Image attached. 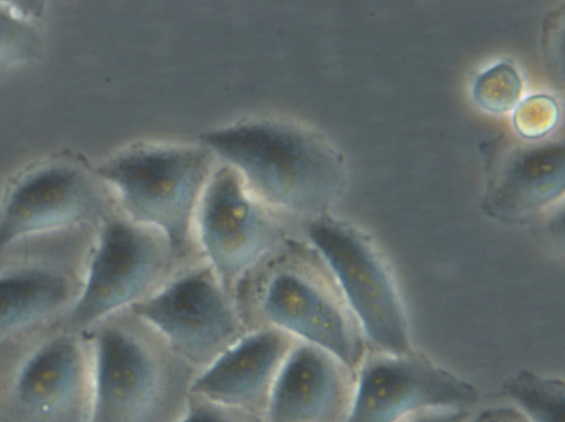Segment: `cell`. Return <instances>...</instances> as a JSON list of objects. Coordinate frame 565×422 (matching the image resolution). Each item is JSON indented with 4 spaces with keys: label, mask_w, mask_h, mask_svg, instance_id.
Returning a JSON list of instances; mask_svg holds the SVG:
<instances>
[{
    "label": "cell",
    "mask_w": 565,
    "mask_h": 422,
    "mask_svg": "<svg viewBox=\"0 0 565 422\" xmlns=\"http://www.w3.org/2000/svg\"><path fill=\"white\" fill-rule=\"evenodd\" d=\"M472 414L470 408H439L419 412L405 422H467Z\"/></svg>",
    "instance_id": "obj_21"
},
{
    "label": "cell",
    "mask_w": 565,
    "mask_h": 422,
    "mask_svg": "<svg viewBox=\"0 0 565 422\" xmlns=\"http://www.w3.org/2000/svg\"><path fill=\"white\" fill-rule=\"evenodd\" d=\"M344 422H405L439 408H470L473 384L414 352L363 359Z\"/></svg>",
    "instance_id": "obj_5"
},
{
    "label": "cell",
    "mask_w": 565,
    "mask_h": 422,
    "mask_svg": "<svg viewBox=\"0 0 565 422\" xmlns=\"http://www.w3.org/2000/svg\"><path fill=\"white\" fill-rule=\"evenodd\" d=\"M92 348L88 422H153L168 379L151 348L116 326L95 330Z\"/></svg>",
    "instance_id": "obj_8"
},
{
    "label": "cell",
    "mask_w": 565,
    "mask_h": 422,
    "mask_svg": "<svg viewBox=\"0 0 565 422\" xmlns=\"http://www.w3.org/2000/svg\"><path fill=\"white\" fill-rule=\"evenodd\" d=\"M79 346L70 334L39 345L22 362L4 408V422H88Z\"/></svg>",
    "instance_id": "obj_11"
},
{
    "label": "cell",
    "mask_w": 565,
    "mask_h": 422,
    "mask_svg": "<svg viewBox=\"0 0 565 422\" xmlns=\"http://www.w3.org/2000/svg\"><path fill=\"white\" fill-rule=\"evenodd\" d=\"M308 235L364 336L382 352L412 354L399 292L373 242L351 225L324 214L309 224Z\"/></svg>",
    "instance_id": "obj_3"
},
{
    "label": "cell",
    "mask_w": 565,
    "mask_h": 422,
    "mask_svg": "<svg viewBox=\"0 0 565 422\" xmlns=\"http://www.w3.org/2000/svg\"><path fill=\"white\" fill-rule=\"evenodd\" d=\"M100 182L88 160L71 149L21 167L0 198V255L23 240L85 221L98 205Z\"/></svg>",
    "instance_id": "obj_4"
},
{
    "label": "cell",
    "mask_w": 565,
    "mask_h": 422,
    "mask_svg": "<svg viewBox=\"0 0 565 422\" xmlns=\"http://www.w3.org/2000/svg\"><path fill=\"white\" fill-rule=\"evenodd\" d=\"M557 120V106L547 96H533L515 112L514 124L525 137H540L553 128Z\"/></svg>",
    "instance_id": "obj_19"
},
{
    "label": "cell",
    "mask_w": 565,
    "mask_h": 422,
    "mask_svg": "<svg viewBox=\"0 0 565 422\" xmlns=\"http://www.w3.org/2000/svg\"><path fill=\"white\" fill-rule=\"evenodd\" d=\"M180 422H237L230 416L222 405L202 400L190 404Z\"/></svg>",
    "instance_id": "obj_20"
},
{
    "label": "cell",
    "mask_w": 565,
    "mask_h": 422,
    "mask_svg": "<svg viewBox=\"0 0 565 422\" xmlns=\"http://www.w3.org/2000/svg\"><path fill=\"white\" fill-rule=\"evenodd\" d=\"M502 392L527 422H565V382L520 370L502 384Z\"/></svg>",
    "instance_id": "obj_17"
},
{
    "label": "cell",
    "mask_w": 565,
    "mask_h": 422,
    "mask_svg": "<svg viewBox=\"0 0 565 422\" xmlns=\"http://www.w3.org/2000/svg\"><path fill=\"white\" fill-rule=\"evenodd\" d=\"M522 82L509 63H500L481 74L473 86V98L491 113L510 110L521 95Z\"/></svg>",
    "instance_id": "obj_18"
},
{
    "label": "cell",
    "mask_w": 565,
    "mask_h": 422,
    "mask_svg": "<svg viewBox=\"0 0 565 422\" xmlns=\"http://www.w3.org/2000/svg\"><path fill=\"white\" fill-rule=\"evenodd\" d=\"M324 350L302 344L286 355L268 390L267 422H344L355 379Z\"/></svg>",
    "instance_id": "obj_12"
},
{
    "label": "cell",
    "mask_w": 565,
    "mask_h": 422,
    "mask_svg": "<svg viewBox=\"0 0 565 422\" xmlns=\"http://www.w3.org/2000/svg\"><path fill=\"white\" fill-rule=\"evenodd\" d=\"M263 310L270 323L333 356L354 371L364 359V334L337 283L284 271L268 283Z\"/></svg>",
    "instance_id": "obj_9"
},
{
    "label": "cell",
    "mask_w": 565,
    "mask_h": 422,
    "mask_svg": "<svg viewBox=\"0 0 565 422\" xmlns=\"http://www.w3.org/2000/svg\"><path fill=\"white\" fill-rule=\"evenodd\" d=\"M199 235L216 277L235 283L254 266L275 241V229L245 193L238 175L218 169L199 209Z\"/></svg>",
    "instance_id": "obj_10"
},
{
    "label": "cell",
    "mask_w": 565,
    "mask_h": 422,
    "mask_svg": "<svg viewBox=\"0 0 565 422\" xmlns=\"http://www.w3.org/2000/svg\"><path fill=\"white\" fill-rule=\"evenodd\" d=\"M212 268L183 274L130 308L192 362L216 357L234 342L238 320Z\"/></svg>",
    "instance_id": "obj_7"
},
{
    "label": "cell",
    "mask_w": 565,
    "mask_h": 422,
    "mask_svg": "<svg viewBox=\"0 0 565 422\" xmlns=\"http://www.w3.org/2000/svg\"><path fill=\"white\" fill-rule=\"evenodd\" d=\"M210 165V154L199 148L136 144L95 170L135 222L159 230L171 253L182 254Z\"/></svg>",
    "instance_id": "obj_2"
},
{
    "label": "cell",
    "mask_w": 565,
    "mask_h": 422,
    "mask_svg": "<svg viewBox=\"0 0 565 422\" xmlns=\"http://www.w3.org/2000/svg\"><path fill=\"white\" fill-rule=\"evenodd\" d=\"M287 355L286 337L262 329L236 339L192 382L190 392L225 408L248 407L269 390Z\"/></svg>",
    "instance_id": "obj_13"
},
{
    "label": "cell",
    "mask_w": 565,
    "mask_h": 422,
    "mask_svg": "<svg viewBox=\"0 0 565 422\" xmlns=\"http://www.w3.org/2000/svg\"><path fill=\"white\" fill-rule=\"evenodd\" d=\"M467 422H527L524 415L512 405L492 407L473 413Z\"/></svg>",
    "instance_id": "obj_22"
},
{
    "label": "cell",
    "mask_w": 565,
    "mask_h": 422,
    "mask_svg": "<svg viewBox=\"0 0 565 422\" xmlns=\"http://www.w3.org/2000/svg\"><path fill=\"white\" fill-rule=\"evenodd\" d=\"M202 141L268 202L321 217L341 192L340 155L319 135L287 119H245L202 135Z\"/></svg>",
    "instance_id": "obj_1"
},
{
    "label": "cell",
    "mask_w": 565,
    "mask_h": 422,
    "mask_svg": "<svg viewBox=\"0 0 565 422\" xmlns=\"http://www.w3.org/2000/svg\"><path fill=\"white\" fill-rule=\"evenodd\" d=\"M0 1V72L40 61L44 39L35 18L42 8Z\"/></svg>",
    "instance_id": "obj_16"
},
{
    "label": "cell",
    "mask_w": 565,
    "mask_h": 422,
    "mask_svg": "<svg viewBox=\"0 0 565 422\" xmlns=\"http://www.w3.org/2000/svg\"><path fill=\"white\" fill-rule=\"evenodd\" d=\"M163 249L145 230L119 219L100 228L82 288L67 315V328L94 326L143 298L163 270Z\"/></svg>",
    "instance_id": "obj_6"
},
{
    "label": "cell",
    "mask_w": 565,
    "mask_h": 422,
    "mask_svg": "<svg viewBox=\"0 0 565 422\" xmlns=\"http://www.w3.org/2000/svg\"><path fill=\"white\" fill-rule=\"evenodd\" d=\"M71 292L65 275L44 266L0 272V333L29 326L63 306Z\"/></svg>",
    "instance_id": "obj_15"
},
{
    "label": "cell",
    "mask_w": 565,
    "mask_h": 422,
    "mask_svg": "<svg viewBox=\"0 0 565 422\" xmlns=\"http://www.w3.org/2000/svg\"><path fill=\"white\" fill-rule=\"evenodd\" d=\"M564 149L558 145L516 151L489 188L484 211L502 221L530 218L562 194Z\"/></svg>",
    "instance_id": "obj_14"
}]
</instances>
